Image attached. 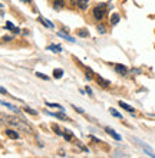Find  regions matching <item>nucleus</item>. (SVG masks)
I'll use <instances>...</instances> for the list:
<instances>
[{
  "label": "nucleus",
  "mask_w": 155,
  "mask_h": 158,
  "mask_svg": "<svg viewBox=\"0 0 155 158\" xmlns=\"http://www.w3.org/2000/svg\"><path fill=\"white\" fill-rule=\"evenodd\" d=\"M7 119V122L10 125H13L14 128H17V129H20V131H25L26 134H29V132H32V128H30L29 125L26 124V122H23L22 119H19V118H13V117H7L6 118Z\"/></svg>",
  "instance_id": "f257e3e1"
},
{
  "label": "nucleus",
  "mask_w": 155,
  "mask_h": 158,
  "mask_svg": "<svg viewBox=\"0 0 155 158\" xmlns=\"http://www.w3.org/2000/svg\"><path fill=\"white\" fill-rule=\"evenodd\" d=\"M106 12H108V7L105 3H99L96 7L93 9V17L96 20H102L105 16H106Z\"/></svg>",
  "instance_id": "f03ea898"
},
{
  "label": "nucleus",
  "mask_w": 155,
  "mask_h": 158,
  "mask_svg": "<svg viewBox=\"0 0 155 158\" xmlns=\"http://www.w3.org/2000/svg\"><path fill=\"white\" fill-rule=\"evenodd\" d=\"M137 141H138V144H139V145H141V148H142V150L145 151V154H148V155H149V157L155 158V152H154V151H152V148H151V147H148L147 144H144V142H142V141H139V139H137Z\"/></svg>",
  "instance_id": "7ed1b4c3"
},
{
  "label": "nucleus",
  "mask_w": 155,
  "mask_h": 158,
  "mask_svg": "<svg viewBox=\"0 0 155 158\" xmlns=\"http://www.w3.org/2000/svg\"><path fill=\"white\" fill-rule=\"evenodd\" d=\"M105 131H106V134H109V135H111L113 139H116V141H121V139H122L121 135L115 132V129H112L111 127H106V128H105Z\"/></svg>",
  "instance_id": "20e7f679"
},
{
  "label": "nucleus",
  "mask_w": 155,
  "mask_h": 158,
  "mask_svg": "<svg viewBox=\"0 0 155 158\" xmlns=\"http://www.w3.org/2000/svg\"><path fill=\"white\" fill-rule=\"evenodd\" d=\"M115 72L119 73V75H126V73H128V69H126L124 65H119V63H118V65H115Z\"/></svg>",
  "instance_id": "39448f33"
},
{
  "label": "nucleus",
  "mask_w": 155,
  "mask_h": 158,
  "mask_svg": "<svg viewBox=\"0 0 155 158\" xmlns=\"http://www.w3.org/2000/svg\"><path fill=\"white\" fill-rule=\"evenodd\" d=\"M89 4V0H76V6L80 9V10H86Z\"/></svg>",
  "instance_id": "423d86ee"
},
{
  "label": "nucleus",
  "mask_w": 155,
  "mask_h": 158,
  "mask_svg": "<svg viewBox=\"0 0 155 158\" xmlns=\"http://www.w3.org/2000/svg\"><path fill=\"white\" fill-rule=\"evenodd\" d=\"M119 106H121V108H124V109H125V111H128V112H131V114H134V112H135V109L132 108L131 105L125 104L124 101H119Z\"/></svg>",
  "instance_id": "0eeeda50"
},
{
  "label": "nucleus",
  "mask_w": 155,
  "mask_h": 158,
  "mask_svg": "<svg viewBox=\"0 0 155 158\" xmlns=\"http://www.w3.org/2000/svg\"><path fill=\"white\" fill-rule=\"evenodd\" d=\"M6 135L12 139H17L19 138V132H16L14 129H6Z\"/></svg>",
  "instance_id": "6e6552de"
},
{
  "label": "nucleus",
  "mask_w": 155,
  "mask_h": 158,
  "mask_svg": "<svg viewBox=\"0 0 155 158\" xmlns=\"http://www.w3.org/2000/svg\"><path fill=\"white\" fill-rule=\"evenodd\" d=\"M96 81H98V83H99L101 86H104V88H108L109 85H111V82H109V81H106V79H104L102 76H98Z\"/></svg>",
  "instance_id": "1a4fd4ad"
},
{
  "label": "nucleus",
  "mask_w": 155,
  "mask_h": 158,
  "mask_svg": "<svg viewBox=\"0 0 155 158\" xmlns=\"http://www.w3.org/2000/svg\"><path fill=\"white\" fill-rule=\"evenodd\" d=\"M59 36H60V38H63V39H65V40H67V42H71V43H75V39H73V38H71V36H69V35H67V33H65V32H59Z\"/></svg>",
  "instance_id": "9d476101"
},
{
  "label": "nucleus",
  "mask_w": 155,
  "mask_h": 158,
  "mask_svg": "<svg viewBox=\"0 0 155 158\" xmlns=\"http://www.w3.org/2000/svg\"><path fill=\"white\" fill-rule=\"evenodd\" d=\"M47 114L52 115V117H55V118H59V119H62V121H71L66 115H63V114H53V112H47Z\"/></svg>",
  "instance_id": "9b49d317"
},
{
  "label": "nucleus",
  "mask_w": 155,
  "mask_h": 158,
  "mask_svg": "<svg viewBox=\"0 0 155 158\" xmlns=\"http://www.w3.org/2000/svg\"><path fill=\"white\" fill-rule=\"evenodd\" d=\"M47 50H51V52H55V53H59L60 50H62V48L59 45H52V46H49L47 48Z\"/></svg>",
  "instance_id": "f8f14e48"
},
{
  "label": "nucleus",
  "mask_w": 155,
  "mask_h": 158,
  "mask_svg": "<svg viewBox=\"0 0 155 158\" xmlns=\"http://www.w3.org/2000/svg\"><path fill=\"white\" fill-rule=\"evenodd\" d=\"M62 137L65 138L66 141H71L72 138H73V135H72V132H71V131H69V129H65V132H63V135H62Z\"/></svg>",
  "instance_id": "ddd939ff"
},
{
  "label": "nucleus",
  "mask_w": 155,
  "mask_h": 158,
  "mask_svg": "<svg viewBox=\"0 0 155 158\" xmlns=\"http://www.w3.org/2000/svg\"><path fill=\"white\" fill-rule=\"evenodd\" d=\"M63 76V71L62 69H53V78L60 79Z\"/></svg>",
  "instance_id": "4468645a"
},
{
  "label": "nucleus",
  "mask_w": 155,
  "mask_h": 158,
  "mask_svg": "<svg viewBox=\"0 0 155 158\" xmlns=\"http://www.w3.org/2000/svg\"><path fill=\"white\" fill-rule=\"evenodd\" d=\"M63 7V0H55L53 2V9H56V10H59V9Z\"/></svg>",
  "instance_id": "2eb2a0df"
},
{
  "label": "nucleus",
  "mask_w": 155,
  "mask_h": 158,
  "mask_svg": "<svg viewBox=\"0 0 155 158\" xmlns=\"http://www.w3.org/2000/svg\"><path fill=\"white\" fill-rule=\"evenodd\" d=\"M119 19H121V17H119V15H116V13H115V15H112V17H111V25H116L118 22H119Z\"/></svg>",
  "instance_id": "dca6fc26"
},
{
  "label": "nucleus",
  "mask_w": 155,
  "mask_h": 158,
  "mask_svg": "<svg viewBox=\"0 0 155 158\" xmlns=\"http://www.w3.org/2000/svg\"><path fill=\"white\" fill-rule=\"evenodd\" d=\"M109 112H111V115H113L115 118H122V115L119 112H118L116 109H113V108H109Z\"/></svg>",
  "instance_id": "f3484780"
},
{
  "label": "nucleus",
  "mask_w": 155,
  "mask_h": 158,
  "mask_svg": "<svg viewBox=\"0 0 155 158\" xmlns=\"http://www.w3.org/2000/svg\"><path fill=\"white\" fill-rule=\"evenodd\" d=\"M52 129H55V132L58 134V135H63V132H62V129L59 128L56 124H52Z\"/></svg>",
  "instance_id": "a211bd4d"
},
{
  "label": "nucleus",
  "mask_w": 155,
  "mask_h": 158,
  "mask_svg": "<svg viewBox=\"0 0 155 158\" xmlns=\"http://www.w3.org/2000/svg\"><path fill=\"white\" fill-rule=\"evenodd\" d=\"M2 105H3V106H7L9 109H13V111H14V112H17V114H19V109H17V108H14V106H13V105L7 104V102H4V101H3V102H2Z\"/></svg>",
  "instance_id": "6ab92c4d"
},
{
  "label": "nucleus",
  "mask_w": 155,
  "mask_h": 158,
  "mask_svg": "<svg viewBox=\"0 0 155 158\" xmlns=\"http://www.w3.org/2000/svg\"><path fill=\"white\" fill-rule=\"evenodd\" d=\"M46 106H49V108H59V109H63L59 104H52V102H46Z\"/></svg>",
  "instance_id": "aec40b11"
},
{
  "label": "nucleus",
  "mask_w": 155,
  "mask_h": 158,
  "mask_svg": "<svg viewBox=\"0 0 155 158\" xmlns=\"http://www.w3.org/2000/svg\"><path fill=\"white\" fill-rule=\"evenodd\" d=\"M25 111L30 115H38V111H35V109H30V108H25Z\"/></svg>",
  "instance_id": "412c9836"
},
{
  "label": "nucleus",
  "mask_w": 155,
  "mask_h": 158,
  "mask_svg": "<svg viewBox=\"0 0 155 158\" xmlns=\"http://www.w3.org/2000/svg\"><path fill=\"white\" fill-rule=\"evenodd\" d=\"M78 35H79V36H82V38H86V36H88V30H79V32H78Z\"/></svg>",
  "instance_id": "4be33fe9"
},
{
  "label": "nucleus",
  "mask_w": 155,
  "mask_h": 158,
  "mask_svg": "<svg viewBox=\"0 0 155 158\" xmlns=\"http://www.w3.org/2000/svg\"><path fill=\"white\" fill-rule=\"evenodd\" d=\"M6 29H7V30H13V29H14V26H13L12 22H7V23H6Z\"/></svg>",
  "instance_id": "5701e85b"
},
{
  "label": "nucleus",
  "mask_w": 155,
  "mask_h": 158,
  "mask_svg": "<svg viewBox=\"0 0 155 158\" xmlns=\"http://www.w3.org/2000/svg\"><path fill=\"white\" fill-rule=\"evenodd\" d=\"M36 76H38V78H42V79H45V81H47V79H49V76H46V75H42V73H36Z\"/></svg>",
  "instance_id": "b1692460"
},
{
  "label": "nucleus",
  "mask_w": 155,
  "mask_h": 158,
  "mask_svg": "<svg viewBox=\"0 0 155 158\" xmlns=\"http://www.w3.org/2000/svg\"><path fill=\"white\" fill-rule=\"evenodd\" d=\"M86 94H88L89 96H92L93 95V92H92V89H91V88L89 86H86Z\"/></svg>",
  "instance_id": "393cba45"
},
{
  "label": "nucleus",
  "mask_w": 155,
  "mask_h": 158,
  "mask_svg": "<svg viewBox=\"0 0 155 158\" xmlns=\"http://www.w3.org/2000/svg\"><path fill=\"white\" fill-rule=\"evenodd\" d=\"M98 30H99V32H101V33H105V32H106V30H105V26H98Z\"/></svg>",
  "instance_id": "a878e982"
},
{
  "label": "nucleus",
  "mask_w": 155,
  "mask_h": 158,
  "mask_svg": "<svg viewBox=\"0 0 155 158\" xmlns=\"http://www.w3.org/2000/svg\"><path fill=\"white\" fill-rule=\"evenodd\" d=\"M73 108H75V111H78L79 114H85V112H84V109L79 108V106H73Z\"/></svg>",
  "instance_id": "bb28decb"
},
{
  "label": "nucleus",
  "mask_w": 155,
  "mask_h": 158,
  "mask_svg": "<svg viewBox=\"0 0 155 158\" xmlns=\"http://www.w3.org/2000/svg\"><path fill=\"white\" fill-rule=\"evenodd\" d=\"M23 3H32V0H22Z\"/></svg>",
  "instance_id": "cd10ccee"
}]
</instances>
